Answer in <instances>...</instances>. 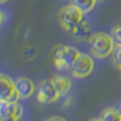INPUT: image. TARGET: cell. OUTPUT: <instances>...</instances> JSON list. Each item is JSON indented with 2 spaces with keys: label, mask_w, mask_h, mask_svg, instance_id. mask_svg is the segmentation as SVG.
Masks as SVG:
<instances>
[{
  "label": "cell",
  "mask_w": 121,
  "mask_h": 121,
  "mask_svg": "<svg viewBox=\"0 0 121 121\" xmlns=\"http://www.w3.org/2000/svg\"><path fill=\"white\" fill-rule=\"evenodd\" d=\"M80 53L73 46L56 45L52 51L53 60L58 71L63 72L71 69Z\"/></svg>",
  "instance_id": "cell-1"
},
{
  "label": "cell",
  "mask_w": 121,
  "mask_h": 121,
  "mask_svg": "<svg viewBox=\"0 0 121 121\" xmlns=\"http://www.w3.org/2000/svg\"><path fill=\"white\" fill-rule=\"evenodd\" d=\"M91 53L97 58H105L112 55L115 42L110 35L105 33H95L88 38Z\"/></svg>",
  "instance_id": "cell-2"
},
{
  "label": "cell",
  "mask_w": 121,
  "mask_h": 121,
  "mask_svg": "<svg viewBox=\"0 0 121 121\" xmlns=\"http://www.w3.org/2000/svg\"><path fill=\"white\" fill-rule=\"evenodd\" d=\"M83 18V13L73 4L65 5L59 11L58 19L63 29L66 31H72L76 24Z\"/></svg>",
  "instance_id": "cell-3"
},
{
  "label": "cell",
  "mask_w": 121,
  "mask_h": 121,
  "mask_svg": "<svg viewBox=\"0 0 121 121\" xmlns=\"http://www.w3.org/2000/svg\"><path fill=\"white\" fill-rule=\"evenodd\" d=\"M94 69V61L91 56L86 54H79L78 58L74 62L71 71L76 78H85Z\"/></svg>",
  "instance_id": "cell-4"
},
{
  "label": "cell",
  "mask_w": 121,
  "mask_h": 121,
  "mask_svg": "<svg viewBox=\"0 0 121 121\" xmlns=\"http://www.w3.org/2000/svg\"><path fill=\"white\" fill-rule=\"evenodd\" d=\"M19 98V95L15 90L14 81L9 76L0 73V100H6L13 103L17 102Z\"/></svg>",
  "instance_id": "cell-5"
},
{
  "label": "cell",
  "mask_w": 121,
  "mask_h": 121,
  "mask_svg": "<svg viewBox=\"0 0 121 121\" xmlns=\"http://www.w3.org/2000/svg\"><path fill=\"white\" fill-rule=\"evenodd\" d=\"M57 90L55 88L52 80H43L40 83L37 92V100L42 104L52 103L59 98Z\"/></svg>",
  "instance_id": "cell-6"
},
{
  "label": "cell",
  "mask_w": 121,
  "mask_h": 121,
  "mask_svg": "<svg viewBox=\"0 0 121 121\" xmlns=\"http://www.w3.org/2000/svg\"><path fill=\"white\" fill-rule=\"evenodd\" d=\"M14 84H15V90L17 91L19 97L23 99L30 98L35 91L34 82L29 78L25 77L17 78L14 81Z\"/></svg>",
  "instance_id": "cell-7"
},
{
  "label": "cell",
  "mask_w": 121,
  "mask_h": 121,
  "mask_svg": "<svg viewBox=\"0 0 121 121\" xmlns=\"http://www.w3.org/2000/svg\"><path fill=\"white\" fill-rule=\"evenodd\" d=\"M52 82L54 84L55 88L57 90L59 96H65L67 93L71 91L72 82L66 76L63 75H56L52 79Z\"/></svg>",
  "instance_id": "cell-8"
},
{
  "label": "cell",
  "mask_w": 121,
  "mask_h": 121,
  "mask_svg": "<svg viewBox=\"0 0 121 121\" xmlns=\"http://www.w3.org/2000/svg\"><path fill=\"white\" fill-rule=\"evenodd\" d=\"M91 23L87 21V20L83 19L81 21H79L75 26L72 30V34L75 38L80 39V40H83V39H88L92 35H91Z\"/></svg>",
  "instance_id": "cell-9"
},
{
  "label": "cell",
  "mask_w": 121,
  "mask_h": 121,
  "mask_svg": "<svg viewBox=\"0 0 121 121\" xmlns=\"http://www.w3.org/2000/svg\"><path fill=\"white\" fill-rule=\"evenodd\" d=\"M102 121H121V112L115 108H108L100 115Z\"/></svg>",
  "instance_id": "cell-10"
},
{
  "label": "cell",
  "mask_w": 121,
  "mask_h": 121,
  "mask_svg": "<svg viewBox=\"0 0 121 121\" xmlns=\"http://www.w3.org/2000/svg\"><path fill=\"white\" fill-rule=\"evenodd\" d=\"M96 2V0H71V3L75 5L77 9H79L83 14L92 11Z\"/></svg>",
  "instance_id": "cell-11"
},
{
  "label": "cell",
  "mask_w": 121,
  "mask_h": 121,
  "mask_svg": "<svg viewBox=\"0 0 121 121\" xmlns=\"http://www.w3.org/2000/svg\"><path fill=\"white\" fill-rule=\"evenodd\" d=\"M112 59L113 62L118 69L121 67V44H116L112 53Z\"/></svg>",
  "instance_id": "cell-12"
},
{
  "label": "cell",
  "mask_w": 121,
  "mask_h": 121,
  "mask_svg": "<svg viewBox=\"0 0 121 121\" xmlns=\"http://www.w3.org/2000/svg\"><path fill=\"white\" fill-rule=\"evenodd\" d=\"M112 38L116 44H121V24L116 25L112 30Z\"/></svg>",
  "instance_id": "cell-13"
},
{
  "label": "cell",
  "mask_w": 121,
  "mask_h": 121,
  "mask_svg": "<svg viewBox=\"0 0 121 121\" xmlns=\"http://www.w3.org/2000/svg\"><path fill=\"white\" fill-rule=\"evenodd\" d=\"M10 108H11V102L6 101V100H0V116L9 113Z\"/></svg>",
  "instance_id": "cell-14"
},
{
  "label": "cell",
  "mask_w": 121,
  "mask_h": 121,
  "mask_svg": "<svg viewBox=\"0 0 121 121\" xmlns=\"http://www.w3.org/2000/svg\"><path fill=\"white\" fill-rule=\"evenodd\" d=\"M18 120H19V118L11 113H6L4 115L0 116V121H18Z\"/></svg>",
  "instance_id": "cell-15"
},
{
  "label": "cell",
  "mask_w": 121,
  "mask_h": 121,
  "mask_svg": "<svg viewBox=\"0 0 121 121\" xmlns=\"http://www.w3.org/2000/svg\"><path fill=\"white\" fill-rule=\"evenodd\" d=\"M35 52H36V51H35L34 48H27L23 51V55L24 56H32Z\"/></svg>",
  "instance_id": "cell-16"
},
{
  "label": "cell",
  "mask_w": 121,
  "mask_h": 121,
  "mask_svg": "<svg viewBox=\"0 0 121 121\" xmlns=\"http://www.w3.org/2000/svg\"><path fill=\"white\" fill-rule=\"evenodd\" d=\"M46 121H66L64 118H62V117H60V116H55V117H51V118H48Z\"/></svg>",
  "instance_id": "cell-17"
},
{
  "label": "cell",
  "mask_w": 121,
  "mask_h": 121,
  "mask_svg": "<svg viewBox=\"0 0 121 121\" xmlns=\"http://www.w3.org/2000/svg\"><path fill=\"white\" fill-rule=\"evenodd\" d=\"M90 121H102V120H101V118L100 117H96V118H92Z\"/></svg>",
  "instance_id": "cell-18"
},
{
  "label": "cell",
  "mask_w": 121,
  "mask_h": 121,
  "mask_svg": "<svg viewBox=\"0 0 121 121\" xmlns=\"http://www.w3.org/2000/svg\"><path fill=\"white\" fill-rule=\"evenodd\" d=\"M2 20H3V14L0 12V25H1V22H2Z\"/></svg>",
  "instance_id": "cell-19"
},
{
  "label": "cell",
  "mask_w": 121,
  "mask_h": 121,
  "mask_svg": "<svg viewBox=\"0 0 121 121\" xmlns=\"http://www.w3.org/2000/svg\"><path fill=\"white\" fill-rule=\"evenodd\" d=\"M9 0H0V3H5V2H8Z\"/></svg>",
  "instance_id": "cell-20"
},
{
  "label": "cell",
  "mask_w": 121,
  "mask_h": 121,
  "mask_svg": "<svg viewBox=\"0 0 121 121\" xmlns=\"http://www.w3.org/2000/svg\"><path fill=\"white\" fill-rule=\"evenodd\" d=\"M97 2H101V1H103V0H96Z\"/></svg>",
  "instance_id": "cell-21"
},
{
  "label": "cell",
  "mask_w": 121,
  "mask_h": 121,
  "mask_svg": "<svg viewBox=\"0 0 121 121\" xmlns=\"http://www.w3.org/2000/svg\"><path fill=\"white\" fill-rule=\"evenodd\" d=\"M119 71H120V74H121V67H120V69H119Z\"/></svg>",
  "instance_id": "cell-22"
}]
</instances>
